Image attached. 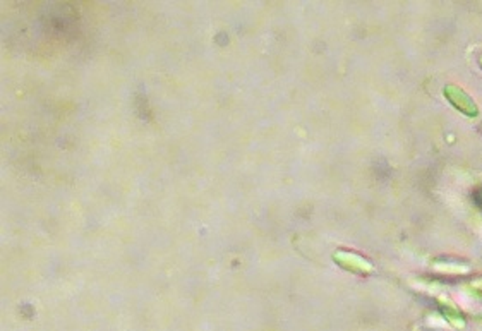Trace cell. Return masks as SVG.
Returning <instances> with one entry per match:
<instances>
[{
  "label": "cell",
  "instance_id": "obj_3",
  "mask_svg": "<svg viewBox=\"0 0 482 331\" xmlns=\"http://www.w3.org/2000/svg\"><path fill=\"white\" fill-rule=\"evenodd\" d=\"M472 201L477 208L482 211V184H477L476 188L472 189Z\"/></svg>",
  "mask_w": 482,
  "mask_h": 331
},
{
  "label": "cell",
  "instance_id": "obj_1",
  "mask_svg": "<svg viewBox=\"0 0 482 331\" xmlns=\"http://www.w3.org/2000/svg\"><path fill=\"white\" fill-rule=\"evenodd\" d=\"M443 94L453 108H457L458 112L464 113L465 117H477L479 115V105L476 104L472 97L458 85H446L443 87Z\"/></svg>",
  "mask_w": 482,
  "mask_h": 331
},
{
  "label": "cell",
  "instance_id": "obj_4",
  "mask_svg": "<svg viewBox=\"0 0 482 331\" xmlns=\"http://www.w3.org/2000/svg\"><path fill=\"white\" fill-rule=\"evenodd\" d=\"M477 62H479V66H481V67H482V55H481V57H479V59H477Z\"/></svg>",
  "mask_w": 482,
  "mask_h": 331
},
{
  "label": "cell",
  "instance_id": "obj_2",
  "mask_svg": "<svg viewBox=\"0 0 482 331\" xmlns=\"http://www.w3.org/2000/svg\"><path fill=\"white\" fill-rule=\"evenodd\" d=\"M348 258H350V254H345V262H340V265H343V266H347V268H350V265H348ZM357 261H362L360 258L355 256L354 258V262L352 265L355 266V272H371V265H357Z\"/></svg>",
  "mask_w": 482,
  "mask_h": 331
}]
</instances>
